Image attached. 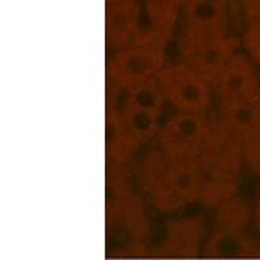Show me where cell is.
<instances>
[{"label": "cell", "instance_id": "cell-1", "mask_svg": "<svg viewBox=\"0 0 260 260\" xmlns=\"http://www.w3.org/2000/svg\"><path fill=\"white\" fill-rule=\"evenodd\" d=\"M244 154L236 135L223 120L210 124L205 149L198 157L202 175L201 201L219 206L235 195Z\"/></svg>", "mask_w": 260, "mask_h": 260}, {"label": "cell", "instance_id": "cell-2", "mask_svg": "<svg viewBox=\"0 0 260 260\" xmlns=\"http://www.w3.org/2000/svg\"><path fill=\"white\" fill-rule=\"evenodd\" d=\"M143 185L151 203L162 211H172L201 199L202 175L198 158L169 159L162 151L153 154L145 165Z\"/></svg>", "mask_w": 260, "mask_h": 260}, {"label": "cell", "instance_id": "cell-3", "mask_svg": "<svg viewBox=\"0 0 260 260\" xmlns=\"http://www.w3.org/2000/svg\"><path fill=\"white\" fill-rule=\"evenodd\" d=\"M169 37L149 26L141 27L135 39L109 60L107 74L111 86L128 90L157 77L165 67V49Z\"/></svg>", "mask_w": 260, "mask_h": 260}, {"label": "cell", "instance_id": "cell-4", "mask_svg": "<svg viewBox=\"0 0 260 260\" xmlns=\"http://www.w3.org/2000/svg\"><path fill=\"white\" fill-rule=\"evenodd\" d=\"M239 43L228 33H192L184 30L180 41L184 63L213 85Z\"/></svg>", "mask_w": 260, "mask_h": 260}, {"label": "cell", "instance_id": "cell-5", "mask_svg": "<svg viewBox=\"0 0 260 260\" xmlns=\"http://www.w3.org/2000/svg\"><path fill=\"white\" fill-rule=\"evenodd\" d=\"M167 101L177 112L203 113L211 105L210 83L187 63L165 66L157 75Z\"/></svg>", "mask_w": 260, "mask_h": 260}, {"label": "cell", "instance_id": "cell-6", "mask_svg": "<svg viewBox=\"0 0 260 260\" xmlns=\"http://www.w3.org/2000/svg\"><path fill=\"white\" fill-rule=\"evenodd\" d=\"M210 124L203 113L177 112L158 133L159 149L169 159L198 158L205 149Z\"/></svg>", "mask_w": 260, "mask_h": 260}, {"label": "cell", "instance_id": "cell-7", "mask_svg": "<svg viewBox=\"0 0 260 260\" xmlns=\"http://www.w3.org/2000/svg\"><path fill=\"white\" fill-rule=\"evenodd\" d=\"M214 86L222 105L260 97V81L253 64L247 56L237 52L225 64Z\"/></svg>", "mask_w": 260, "mask_h": 260}, {"label": "cell", "instance_id": "cell-8", "mask_svg": "<svg viewBox=\"0 0 260 260\" xmlns=\"http://www.w3.org/2000/svg\"><path fill=\"white\" fill-rule=\"evenodd\" d=\"M142 9L138 0H121L107 3L108 45L116 51L131 43L141 30Z\"/></svg>", "mask_w": 260, "mask_h": 260}, {"label": "cell", "instance_id": "cell-9", "mask_svg": "<svg viewBox=\"0 0 260 260\" xmlns=\"http://www.w3.org/2000/svg\"><path fill=\"white\" fill-rule=\"evenodd\" d=\"M226 7L203 0H185L183 7L185 31L192 33H226Z\"/></svg>", "mask_w": 260, "mask_h": 260}, {"label": "cell", "instance_id": "cell-10", "mask_svg": "<svg viewBox=\"0 0 260 260\" xmlns=\"http://www.w3.org/2000/svg\"><path fill=\"white\" fill-rule=\"evenodd\" d=\"M105 149L107 155L115 164H123L135 153L139 143L129 134L121 113L113 108H107L105 117Z\"/></svg>", "mask_w": 260, "mask_h": 260}, {"label": "cell", "instance_id": "cell-11", "mask_svg": "<svg viewBox=\"0 0 260 260\" xmlns=\"http://www.w3.org/2000/svg\"><path fill=\"white\" fill-rule=\"evenodd\" d=\"M222 120L237 139L260 129V97L222 105Z\"/></svg>", "mask_w": 260, "mask_h": 260}, {"label": "cell", "instance_id": "cell-12", "mask_svg": "<svg viewBox=\"0 0 260 260\" xmlns=\"http://www.w3.org/2000/svg\"><path fill=\"white\" fill-rule=\"evenodd\" d=\"M119 112L121 113L125 127L128 128L129 134L135 138V141L139 145L153 139L161 129L159 128V116L142 111L133 105H128L125 104V100H124L123 107Z\"/></svg>", "mask_w": 260, "mask_h": 260}, {"label": "cell", "instance_id": "cell-13", "mask_svg": "<svg viewBox=\"0 0 260 260\" xmlns=\"http://www.w3.org/2000/svg\"><path fill=\"white\" fill-rule=\"evenodd\" d=\"M165 101L167 97L157 77L125 90V104L157 116L162 113Z\"/></svg>", "mask_w": 260, "mask_h": 260}, {"label": "cell", "instance_id": "cell-14", "mask_svg": "<svg viewBox=\"0 0 260 260\" xmlns=\"http://www.w3.org/2000/svg\"><path fill=\"white\" fill-rule=\"evenodd\" d=\"M184 3L185 0H147L146 11L149 27L171 36L179 13L183 11Z\"/></svg>", "mask_w": 260, "mask_h": 260}, {"label": "cell", "instance_id": "cell-15", "mask_svg": "<svg viewBox=\"0 0 260 260\" xmlns=\"http://www.w3.org/2000/svg\"><path fill=\"white\" fill-rule=\"evenodd\" d=\"M129 185L119 171H111L107 177V214L117 215L129 205Z\"/></svg>", "mask_w": 260, "mask_h": 260}, {"label": "cell", "instance_id": "cell-16", "mask_svg": "<svg viewBox=\"0 0 260 260\" xmlns=\"http://www.w3.org/2000/svg\"><path fill=\"white\" fill-rule=\"evenodd\" d=\"M244 47L252 61L260 66V19H251L248 22L244 35Z\"/></svg>", "mask_w": 260, "mask_h": 260}, {"label": "cell", "instance_id": "cell-17", "mask_svg": "<svg viewBox=\"0 0 260 260\" xmlns=\"http://www.w3.org/2000/svg\"><path fill=\"white\" fill-rule=\"evenodd\" d=\"M245 15L251 19H260V0H243Z\"/></svg>", "mask_w": 260, "mask_h": 260}, {"label": "cell", "instance_id": "cell-18", "mask_svg": "<svg viewBox=\"0 0 260 260\" xmlns=\"http://www.w3.org/2000/svg\"><path fill=\"white\" fill-rule=\"evenodd\" d=\"M255 218H256V223H259L260 222V193L257 199H256L255 203Z\"/></svg>", "mask_w": 260, "mask_h": 260}, {"label": "cell", "instance_id": "cell-19", "mask_svg": "<svg viewBox=\"0 0 260 260\" xmlns=\"http://www.w3.org/2000/svg\"><path fill=\"white\" fill-rule=\"evenodd\" d=\"M199 260H222L219 257H207V259H199Z\"/></svg>", "mask_w": 260, "mask_h": 260}, {"label": "cell", "instance_id": "cell-20", "mask_svg": "<svg viewBox=\"0 0 260 260\" xmlns=\"http://www.w3.org/2000/svg\"><path fill=\"white\" fill-rule=\"evenodd\" d=\"M112 2H121V0H107V3H112Z\"/></svg>", "mask_w": 260, "mask_h": 260}, {"label": "cell", "instance_id": "cell-21", "mask_svg": "<svg viewBox=\"0 0 260 260\" xmlns=\"http://www.w3.org/2000/svg\"><path fill=\"white\" fill-rule=\"evenodd\" d=\"M256 225H257V228H259V229H260V222H259V223H256Z\"/></svg>", "mask_w": 260, "mask_h": 260}]
</instances>
